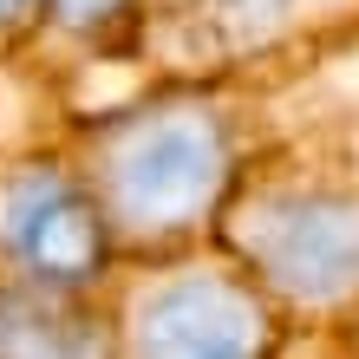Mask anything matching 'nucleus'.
Returning <instances> with one entry per match:
<instances>
[{"instance_id": "nucleus-1", "label": "nucleus", "mask_w": 359, "mask_h": 359, "mask_svg": "<svg viewBox=\"0 0 359 359\" xmlns=\"http://www.w3.org/2000/svg\"><path fill=\"white\" fill-rule=\"evenodd\" d=\"M301 59L313 53L216 79H151L59 118V144L118 262H157L216 242V216L242 163L268 144L281 118L274 104Z\"/></svg>"}, {"instance_id": "nucleus-2", "label": "nucleus", "mask_w": 359, "mask_h": 359, "mask_svg": "<svg viewBox=\"0 0 359 359\" xmlns=\"http://www.w3.org/2000/svg\"><path fill=\"white\" fill-rule=\"evenodd\" d=\"M216 242L294 327L359 307V124L274 118L216 216Z\"/></svg>"}, {"instance_id": "nucleus-3", "label": "nucleus", "mask_w": 359, "mask_h": 359, "mask_svg": "<svg viewBox=\"0 0 359 359\" xmlns=\"http://www.w3.org/2000/svg\"><path fill=\"white\" fill-rule=\"evenodd\" d=\"M118 359H281L287 313L222 242L111 268Z\"/></svg>"}, {"instance_id": "nucleus-4", "label": "nucleus", "mask_w": 359, "mask_h": 359, "mask_svg": "<svg viewBox=\"0 0 359 359\" xmlns=\"http://www.w3.org/2000/svg\"><path fill=\"white\" fill-rule=\"evenodd\" d=\"M66 118V111H59ZM59 118L0 144V274L20 281H104L118 268L104 222L79 183Z\"/></svg>"}, {"instance_id": "nucleus-5", "label": "nucleus", "mask_w": 359, "mask_h": 359, "mask_svg": "<svg viewBox=\"0 0 359 359\" xmlns=\"http://www.w3.org/2000/svg\"><path fill=\"white\" fill-rule=\"evenodd\" d=\"M144 20L151 0H39V20L7 72L79 111L98 72H118L131 86L144 79Z\"/></svg>"}, {"instance_id": "nucleus-6", "label": "nucleus", "mask_w": 359, "mask_h": 359, "mask_svg": "<svg viewBox=\"0 0 359 359\" xmlns=\"http://www.w3.org/2000/svg\"><path fill=\"white\" fill-rule=\"evenodd\" d=\"M104 281L79 287V281L0 274V359H118L111 287Z\"/></svg>"}, {"instance_id": "nucleus-7", "label": "nucleus", "mask_w": 359, "mask_h": 359, "mask_svg": "<svg viewBox=\"0 0 359 359\" xmlns=\"http://www.w3.org/2000/svg\"><path fill=\"white\" fill-rule=\"evenodd\" d=\"M33 20H39V0H0V66H13V59H20Z\"/></svg>"}]
</instances>
